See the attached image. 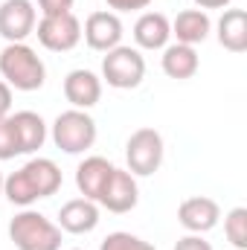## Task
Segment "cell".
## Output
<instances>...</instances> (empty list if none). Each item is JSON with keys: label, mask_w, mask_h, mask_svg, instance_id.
Here are the masks:
<instances>
[{"label": "cell", "mask_w": 247, "mask_h": 250, "mask_svg": "<svg viewBox=\"0 0 247 250\" xmlns=\"http://www.w3.org/2000/svg\"><path fill=\"white\" fill-rule=\"evenodd\" d=\"M0 195H3V175H0Z\"/></svg>", "instance_id": "28"}, {"label": "cell", "mask_w": 247, "mask_h": 250, "mask_svg": "<svg viewBox=\"0 0 247 250\" xmlns=\"http://www.w3.org/2000/svg\"><path fill=\"white\" fill-rule=\"evenodd\" d=\"M218 218H221V207L215 198H206V195H192V198L181 201V207H178V224L186 233L204 236L218 224Z\"/></svg>", "instance_id": "11"}, {"label": "cell", "mask_w": 247, "mask_h": 250, "mask_svg": "<svg viewBox=\"0 0 247 250\" xmlns=\"http://www.w3.org/2000/svg\"><path fill=\"white\" fill-rule=\"evenodd\" d=\"M50 137H53L56 148H62L64 154H84L87 148H93V143L99 137V128H96V120L87 111L70 108V111H62L53 120Z\"/></svg>", "instance_id": "4"}, {"label": "cell", "mask_w": 247, "mask_h": 250, "mask_svg": "<svg viewBox=\"0 0 247 250\" xmlns=\"http://www.w3.org/2000/svg\"><path fill=\"white\" fill-rule=\"evenodd\" d=\"M9 123H12L21 154H35L38 148H44V143L50 137V128H47L41 114H35V111H15V114H9Z\"/></svg>", "instance_id": "13"}, {"label": "cell", "mask_w": 247, "mask_h": 250, "mask_svg": "<svg viewBox=\"0 0 247 250\" xmlns=\"http://www.w3.org/2000/svg\"><path fill=\"white\" fill-rule=\"evenodd\" d=\"M172 41V21L163 12H143L134 23L137 50H163Z\"/></svg>", "instance_id": "15"}, {"label": "cell", "mask_w": 247, "mask_h": 250, "mask_svg": "<svg viewBox=\"0 0 247 250\" xmlns=\"http://www.w3.org/2000/svg\"><path fill=\"white\" fill-rule=\"evenodd\" d=\"M64 99L73 105V108H79V111H90L93 105H99V99H102V79L93 73V70H84V67H79V70H70L67 76H64Z\"/></svg>", "instance_id": "12"}, {"label": "cell", "mask_w": 247, "mask_h": 250, "mask_svg": "<svg viewBox=\"0 0 247 250\" xmlns=\"http://www.w3.org/2000/svg\"><path fill=\"white\" fill-rule=\"evenodd\" d=\"M73 3L76 0H38V9H41V18H53V15L73 12Z\"/></svg>", "instance_id": "23"}, {"label": "cell", "mask_w": 247, "mask_h": 250, "mask_svg": "<svg viewBox=\"0 0 247 250\" xmlns=\"http://www.w3.org/2000/svg\"><path fill=\"white\" fill-rule=\"evenodd\" d=\"M0 76H3V82L12 90L32 93V90L44 87V82H47V64H44V59L26 41L6 44L0 50Z\"/></svg>", "instance_id": "2"}, {"label": "cell", "mask_w": 247, "mask_h": 250, "mask_svg": "<svg viewBox=\"0 0 247 250\" xmlns=\"http://www.w3.org/2000/svg\"><path fill=\"white\" fill-rule=\"evenodd\" d=\"M102 82H108V87L114 90H134L143 84L145 79V59L137 47H114L105 53L102 59Z\"/></svg>", "instance_id": "6"}, {"label": "cell", "mask_w": 247, "mask_h": 250, "mask_svg": "<svg viewBox=\"0 0 247 250\" xmlns=\"http://www.w3.org/2000/svg\"><path fill=\"white\" fill-rule=\"evenodd\" d=\"M64 184V175L56 160L50 157H32L18 172L3 178V198L15 207H32L35 201L53 198Z\"/></svg>", "instance_id": "1"}, {"label": "cell", "mask_w": 247, "mask_h": 250, "mask_svg": "<svg viewBox=\"0 0 247 250\" xmlns=\"http://www.w3.org/2000/svg\"><path fill=\"white\" fill-rule=\"evenodd\" d=\"M9 239L18 250H62V227L26 207L9 221Z\"/></svg>", "instance_id": "3"}, {"label": "cell", "mask_w": 247, "mask_h": 250, "mask_svg": "<svg viewBox=\"0 0 247 250\" xmlns=\"http://www.w3.org/2000/svg\"><path fill=\"white\" fill-rule=\"evenodd\" d=\"M224 236L236 250H247V207H233L224 215Z\"/></svg>", "instance_id": "20"}, {"label": "cell", "mask_w": 247, "mask_h": 250, "mask_svg": "<svg viewBox=\"0 0 247 250\" xmlns=\"http://www.w3.org/2000/svg\"><path fill=\"white\" fill-rule=\"evenodd\" d=\"M215 38L227 53H245L247 50V12L245 9H224V15L215 23Z\"/></svg>", "instance_id": "19"}, {"label": "cell", "mask_w": 247, "mask_h": 250, "mask_svg": "<svg viewBox=\"0 0 247 250\" xmlns=\"http://www.w3.org/2000/svg\"><path fill=\"white\" fill-rule=\"evenodd\" d=\"M105 3H108L111 12L120 15V12H140V9H145L151 0H105Z\"/></svg>", "instance_id": "25"}, {"label": "cell", "mask_w": 247, "mask_h": 250, "mask_svg": "<svg viewBox=\"0 0 247 250\" xmlns=\"http://www.w3.org/2000/svg\"><path fill=\"white\" fill-rule=\"evenodd\" d=\"M192 3H195V9H204L206 12V9H227L233 0H192Z\"/></svg>", "instance_id": "27"}, {"label": "cell", "mask_w": 247, "mask_h": 250, "mask_svg": "<svg viewBox=\"0 0 247 250\" xmlns=\"http://www.w3.org/2000/svg\"><path fill=\"white\" fill-rule=\"evenodd\" d=\"M73 250H82V248H73Z\"/></svg>", "instance_id": "29"}, {"label": "cell", "mask_w": 247, "mask_h": 250, "mask_svg": "<svg viewBox=\"0 0 247 250\" xmlns=\"http://www.w3.org/2000/svg\"><path fill=\"white\" fill-rule=\"evenodd\" d=\"M123 35H125V26H123V21H120V15L117 12H108V9L87 15V21L82 26L84 44L90 50H96V53H108V50L120 47L123 44Z\"/></svg>", "instance_id": "10"}, {"label": "cell", "mask_w": 247, "mask_h": 250, "mask_svg": "<svg viewBox=\"0 0 247 250\" xmlns=\"http://www.w3.org/2000/svg\"><path fill=\"white\" fill-rule=\"evenodd\" d=\"M111 172H114V163L108 157H99V154L84 157L76 169V187L82 192V198L99 201V192L105 187V181L111 178Z\"/></svg>", "instance_id": "17"}, {"label": "cell", "mask_w": 247, "mask_h": 250, "mask_svg": "<svg viewBox=\"0 0 247 250\" xmlns=\"http://www.w3.org/2000/svg\"><path fill=\"white\" fill-rule=\"evenodd\" d=\"M212 32V21L204 9H184L178 12V18L172 21V35L178 44H186V47H198L209 38Z\"/></svg>", "instance_id": "16"}, {"label": "cell", "mask_w": 247, "mask_h": 250, "mask_svg": "<svg viewBox=\"0 0 247 250\" xmlns=\"http://www.w3.org/2000/svg\"><path fill=\"white\" fill-rule=\"evenodd\" d=\"M21 151H18V140H15V131H12V123H9V117L6 120H0V160H12V157H18Z\"/></svg>", "instance_id": "22"}, {"label": "cell", "mask_w": 247, "mask_h": 250, "mask_svg": "<svg viewBox=\"0 0 247 250\" xmlns=\"http://www.w3.org/2000/svg\"><path fill=\"white\" fill-rule=\"evenodd\" d=\"M32 35H38V44L44 50H50V53H70L82 41V21L73 12L53 15V18H41L35 23V32Z\"/></svg>", "instance_id": "7"}, {"label": "cell", "mask_w": 247, "mask_h": 250, "mask_svg": "<svg viewBox=\"0 0 247 250\" xmlns=\"http://www.w3.org/2000/svg\"><path fill=\"white\" fill-rule=\"evenodd\" d=\"M62 233H73V236H84L93 233L99 227V204L90 198H73L59 209V221Z\"/></svg>", "instance_id": "14"}, {"label": "cell", "mask_w": 247, "mask_h": 250, "mask_svg": "<svg viewBox=\"0 0 247 250\" xmlns=\"http://www.w3.org/2000/svg\"><path fill=\"white\" fill-rule=\"evenodd\" d=\"M99 250H157L151 242L134 236V233H125V230H117V233H108L102 239Z\"/></svg>", "instance_id": "21"}, {"label": "cell", "mask_w": 247, "mask_h": 250, "mask_svg": "<svg viewBox=\"0 0 247 250\" xmlns=\"http://www.w3.org/2000/svg\"><path fill=\"white\" fill-rule=\"evenodd\" d=\"M160 67H163V73H166L169 79L186 82V79H192V76L198 73L201 56H198L195 47H186V44H178V41H175V44H166V47H163Z\"/></svg>", "instance_id": "18"}, {"label": "cell", "mask_w": 247, "mask_h": 250, "mask_svg": "<svg viewBox=\"0 0 247 250\" xmlns=\"http://www.w3.org/2000/svg\"><path fill=\"white\" fill-rule=\"evenodd\" d=\"M38 9L32 0H3L0 3V35L6 44H21L35 32Z\"/></svg>", "instance_id": "9"}, {"label": "cell", "mask_w": 247, "mask_h": 250, "mask_svg": "<svg viewBox=\"0 0 247 250\" xmlns=\"http://www.w3.org/2000/svg\"><path fill=\"white\" fill-rule=\"evenodd\" d=\"M99 207H105L108 212L114 215H125L131 212L137 204H140V187H137V178L128 172V169H120L114 166L111 178L105 181V187L99 192Z\"/></svg>", "instance_id": "8"}, {"label": "cell", "mask_w": 247, "mask_h": 250, "mask_svg": "<svg viewBox=\"0 0 247 250\" xmlns=\"http://www.w3.org/2000/svg\"><path fill=\"white\" fill-rule=\"evenodd\" d=\"M175 250H212V245H209L204 236H198V233H189V236H184V239H178Z\"/></svg>", "instance_id": "24"}, {"label": "cell", "mask_w": 247, "mask_h": 250, "mask_svg": "<svg viewBox=\"0 0 247 250\" xmlns=\"http://www.w3.org/2000/svg\"><path fill=\"white\" fill-rule=\"evenodd\" d=\"M12 96H15L12 87L0 79V120H6V117L12 114Z\"/></svg>", "instance_id": "26"}, {"label": "cell", "mask_w": 247, "mask_h": 250, "mask_svg": "<svg viewBox=\"0 0 247 250\" xmlns=\"http://www.w3.org/2000/svg\"><path fill=\"white\" fill-rule=\"evenodd\" d=\"M166 157V143L157 128H137L125 143V160L128 172L134 178H151Z\"/></svg>", "instance_id": "5"}]
</instances>
